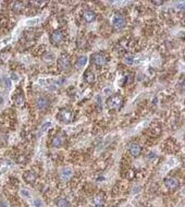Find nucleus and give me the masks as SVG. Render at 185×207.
<instances>
[{"instance_id": "nucleus-1", "label": "nucleus", "mask_w": 185, "mask_h": 207, "mask_svg": "<svg viewBox=\"0 0 185 207\" xmlns=\"http://www.w3.org/2000/svg\"><path fill=\"white\" fill-rule=\"evenodd\" d=\"M106 104H107L108 109H110V110H119V109H121L122 105H123V98L119 94H113V95H111L107 99Z\"/></svg>"}, {"instance_id": "nucleus-2", "label": "nucleus", "mask_w": 185, "mask_h": 207, "mask_svg": "<svg viewBox=\"0 0 185 207\" xmlns=\"http://www.w3.org/2000/svg\"><path fill=\"white\" fill-rule=\"evenodd\" d=\"M57 119L62 123L69 124L73 121V111L70 108H61L57 115Z\"/></svg>"}, {"instance_id": "nucleus-3", "label": "nucleus", "mask_w": 185, "mask_h": 207, "mask_svg": "<svg viewBox=\"0 0 185 207\" xmlns=\"http://www.w3.org/2000/svg\"><path fill=\"white\" fill-rule=\"evenodd\" d=\"M64 33L60 30H56L50 34V43L53 46H60L64 42Z\"/></svg>"}, {"instance_id": "nucleus-4", "label": "nucleus", "mask_w": 185, "mask_h": 207, "mask_svg": "<svg viewBox=\"0 0 185 207\" xmlns=\"http://www.w3.org/2000/svg\"><path fill=\"white\" fill-rule=\"evenodd\" d=\"M57 63H58L59 69L61 71H69L71 68V60H70L68 55H65V53H62L61 56L59 57Z\"/></svg>"}, {"instance_id": "nucleus-5", "label": "nucleus", "mask_w": 185, "mask_h": 207, "mask_svg": "<svg viewBox=\"0 0 185 207\" xmlns=\"http://www.w3.org/2000/svg\"><path fill=\"white\" fill-rule=\"evenodd\" d=\"M91 61L96 67H102L107 62V57L104 53H95L91 55Z\"/></svg>"}, {"instance_id": "nucleus-6", "label": "nucleus", "mask_w": 185, "mask_h": 207, "mask_svg": "<svg viewBox=\"0 0 185 207\" xmlns=\"http://www.w3.org/2000/svg\"><path fill=\"white\" fill-rule=\"evenodd\" d=\"M65 142H67V134L64 132H59L52 138L51 146L52 147H61L65 144Z\"/></svg>"}, {"instance_id": "nucleus-7", "label": "nucleus", "mask_w": 185, "mask_h": 207, "mask_svg": "<svg viewBox=\"0 0 185 207\" xmlns=\"http://www.w3.org/2000/svg\"><path fill=\"white\" fill-rule=\"evenodd\" d=\"M112 26H113L114 30L117 31L122 30L127 26V19L123 15H116L112 19Z\"/></svg>"}, {"instance_id": "nucleus-8", "label": "nucleus", "mask_w": 185, "mask_h": 207, "mask_svg": "<svg viewBox=\"0 0 185 207\" xmlns=\"http://www.w3.org/2000/svg\"><path fill=\"white\" fill-rule=\"evenodd\" d=\"M165 185H166V187L168 190L174 191L180 187V182L178 179H175V178L167 177L166 179H165Z\"/></svg>"}, {"instance_id": "nucleus-9", "label": "nucleus", "mask_w": 185, "mask_h": 207, "mask_svg": "<svg viewBox=\"0 0 185 207\" xmlns=\"http://www.w3.org/2000/svg\"><path fill=\"white\" fill-rule=\"evenodd\" d=\"M49 105H50V100L47 97H45V96H39L38 98L36 99V106L40 110L47 109L49 107Z\"/></svg>"}, {"instance_id": "nucleus-10", "label": "nucleus", "mask_w": 185, "mask_h": 207, "mask_svg": "<svg viewBox=\"0 0 185 207\" xmlns=\"http://www.w3.org/2000/svg\"><path fill=\"white\" fill-rule=\"evenodd\" d=\"M23 179H24V181H25L26 183L34 184L36 182V179H37V174H36L35 171L27 170L24 172V174H23Z\"/></svg>"}, {"instance_id": "nucleus-11", "label": "nucleus", "mask_w": 185, "mask_h": 207, "mask_svg": "<svg viewBox=\"0 0 185 207\" xmlns=\"http://www.w3.org/2000/svg\"><path fill=\"white\" fill-rule=\"evenodd\" d=\"M96 18H97V15L91 9H86V10L83 11V19H84L85 22H87V23L94 22L96 20Z\"/></svg>"}, {"instance_id": "nucleus-12", "label": "nucleus", "mask_w": 185, "mask_h": 207, "mask_svg": "<svg viewBox=\"0 0 185 207\" xmlns=\"http://www.w3.org/2000/svg\"><path fill=\"white\" fill-rule=\"evenodd\" d=\"M130 154L133 156V157H138L142 153V147L140 146V144H137V143H132L130 145Z\"/></svg>"}, {"instance_id": "nucleus-13", "label": "nucleus", "mask_w": 185, "mask_h": 207, "mask_svg": "<svg viewBox=\"0 0 185 207\" xmlns=\"http://www.w3.org/2000/svg\"><path fill=\"white\" fill-rule=\"evenodd\" d=\"M95 80H96L95 74H94V72H91V70H87V71L84 73V81L86 83H88V84H93V83L95 82Z\"/></svg>"}, {"instance_id": "nucleus-14", "label": "nucleus", "mask_w": 185, "mask_h": 207, "mask_svg": "<svg viewBox=\"0 0 185 207\" xmlns=\"http://www.w3.org/2000/svg\"><path fill=\"white\" fill-rule=\"evenodd\" d=\"M24 95H23L22 92L16 93V95L14 96V102H15L18 106H23L24 105Z\"/></svg>"}, {"instance_id": "nucleus-15", "label": "nucleus", "mask_w": 185, "mask_h": 207, "mask_svg": "<svg viewBox=\"0 0 185 207\" xmlns=\"http://www.w3.org/2000/svg\"><path fill=\"white\" fill-rule=\"evenodd\" d=\"M56 205H57V207H70V202L64 197H61V198L57 200Z\"/></svg>"}, {"instance_id": "nucleus-16", "label": "nucleus", "mask_w": 185, "mask_h": 207, "mask_svg": "<svg viewBox=\"0 0 185 207\" xmlns=\"http://www.w3.org/2000/svg\"><path fill=\"white\" fill-rule=\"evenodd\" d=\"M86 62H87V57L80 56L78 59H76V63H75V64H76L78 68H83V67L86 64Z\"/></svg>"}, {"instance_id": "nucleus-17", "label": "nucleus", "mask_w": 185, "mask_h": 207, "mask_svg": "<svg viewBox=\"0 0 185 207\" xmlns=\"http://www.w3.org/2000/svg\"><path fill=\"white\" fill-rule=\"evenodd\" d=\"M104 203H105V200H104V196L101 194L96 195L94 197V200H93V205H104Z\"/></svg>"}, {"instance_id": "nucleus-18", "label": "nucleus", "mask_w": 185, "mask_h": 207, "mask_svg": "<svg viewBox=\"0 0 185 207\" xmlns=\"http://www.w3.org/2000/svg\"><path fill=\"white\" fill-rule=\"evenodd\" d=\"M11 8H12V10L19 12V11H21L23 9V4L22 2H19V1H14L11 4Z\"/></svg>"}, {"instance_id": "nucleus-19", "label": "nucleus", "mask_w": 185, "mask_h": 207, "mask_svg": "<svg viewBox=\"0 0 185 207\" xmlns=\"http://www.w3.org/2000/svg\"><path fill=\"white\" fill-rule=\"evenodd\" d=\"M72 176V170L71 169H63L61 172V177L62 179H65V180H68L69 178Z\"/></svg>"}, {"instance_id": "nucleus-20", "label": "nucleus", "mask_w": 185, "mask_h": 207, "mask_svg": "<svg viewBox=\"0 0 185 207\" xmlns=\"http://www.w3.org/2000/svg\"><path fill=\"white\" fill-rule=\"evenodd\" d=\"M8 57H9V53H4V51H1L0 53V63H4L8 60Z\"/></svg>"}, {"instance_id": "nucleus-21", "label": "nucleus", "mask_w": 185, "mask_h": 207, "mask_svg": "<svg viewBox=\"0 0 185 207\" xmlns=\"http://www.w3.org/2000/svg\"><path fill=\"white\" fill-rule=\"evenodd\" d=\"M134 62V58L133 56H127L124 58V63L127 64V66H131V64H133Z\"/></svg>"}, {"instance_id": "nucleus-22", "label": "nucleus", "mask_w": 185, "mask_h": 207, "mask_svg": "<svg viewBox=\"0 0 185 207\" xmlns=\"http://www.w3.org/2000/svg\"><path fill=\"white\" fill-rule=\"evenodd\" d=\"M51 127V122H46L45 124L42 127V130H40V134H42V133H45L47 130H48L49 128Z\"/></svg>"}, {"instance_id": "nucleus-23", "label": "nucleus", "mask_w": 185, "mask_h": 207, "mask_svg": "<svg viewBox=\"0 0 185 207\" xmlns=\"http://www.w3.org/2000/svg\"><path fill=\"white\" fill-rule=\"evenodd\" d=\"M52 59H53V56H52L51 53H48V55H46V56L44 57V60H45L46 62H51Z\"/></svg>"}, {"instance_id": "nucleus-24", "label": "nucleus", "mask_w": 185, "mask_h": 207, "mask_svg": "<svg viewBox=\"0 0 185 207\" xmlns=\"http://www.w3.org/2000/svg\"><path fill=\"white\" fill-rule=\"evenodd\" d=\"M34 204H35L36 207H42V202L40 200H35Z\"/></svg>"}, {"instance_id": "nucleus-25", "label": "nucleus", "mask_w": 185, "mask_h": 207, "mask_svg": "<svg viewBox=\"0 0 185 207\" xmlns=\"http://www.w3.org/2000/svg\"><path fill=\"white\" fill-rule=\"evenodd\" d=\"M97 109L101 110V99L99 97H97Z\"/></svg>"}, {"instance_id": "nucleus-26", "label": "nucleus", "mask_w": 185, "mask_h": 207, "mask_svg": "<svg viewBox=\"0 0 185 207\" xmlns=\"http://www.w3.org/2000/svg\"><path fill=\"white\" fill-rule=\"evenodd\" d=\"M4 82H6V86L8 87V89H10V86H11V81H10L9 79H4Z\"/></svg>"}, {"instance_id": "nucleus-27", "label": "nucleus", "mask_w": 185, "mask_h": 207, "mask_svg": "<svg viewBox=\"0 0 185 207\" xmlns=\"http://www.w3.org/2000/svg\"><path fill=\"white\" fill-rule=\"evenodd\" d=\"M0 207H8V204H7V202L4 200H2L0 202Z\"/></svg>"}, {"instance_id": "nucleus-28", "label": "nucleus", "mask_w": 185, "mask_h": 207, "mask_svg": "<svg viewBox=\"0 0 185 207\" xmlns=\"http://www.w3.org/2000/svg\"><path fill=\"white\" fill-rule=\"evenodd\" d=\"M153 2V4H155V6H161V4H163V1H151Z\"/></svg>"}, {"instance_id": "nucleus-29", "label": "nucleus", "mask_w": 185, "mask_h": 207, "mask_svg": "<svg viewBox=\"0 0 185 207\" xmlns=\"http://www.w3.org/2000/svg\"><path fill=\"white\" fill-rule=\"evenodd\" d=\"M148 158H155L156 157V154L154 153V151H150V153H148V156H147Z\"/></svg>"}, {"instance_id": "nucleus-30", "label": "nucleus", "mask_w": 185, "mask_h": 207, "mask_svg": "<svg viewBox=\"0 0 185 207\" xmlns=\"http://www.w3.org/2000/svg\"><path fill=\"white\" fill-rule=\"evenodd\" d=\"M10 79L14 80V81H15V80H18V76H16L15 73H11V76H10Z\"/></svg>"}, {"instance_id": "nucleus-31", "label": "nucleus", "mask_w": 185, "mask_h": 207, "mask_svg": "<svg viewBox=\"0 0 185 207\" xmlns=\"http://www.w3.org/2000/svg\"><path fill=\"white\" fill-rule=\"evenodd\" d=\"M93 207H105L104 205H93Z\"/></svg>"}, {"instance_id": "nucleus-32", "label": "nucleus", "mask_w": 185, "mask_h": 207, "mask_svg": "<svg viewBox=\"0 0 185 207\" xmlns=\"http://www.w3.org/2000/svg\"><path fill=\"white\" fill-rule=\"evenodd\" d=\"M2 102H3V98H2V97H1V96H0V105H1Z\"/></svg>"}]
</instances>
